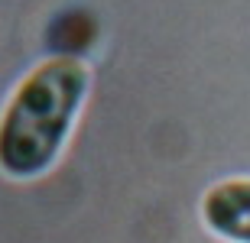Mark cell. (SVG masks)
<instances>
[{"label":"cell","instance_id":"cell-1","mask_svg":"<svg viewBox=\"0 0 250 243\" xmlns=\"http://www.w3.org/2000/svg\"><path fill=\"white\" fill-rule=\"evenodd\" d=\"M91 81V65L78 56H49L20 78L0 111L3 175L36 182L59 166L88 107Z\"/></svg>","mask_w":250,"mask_h":243},{"label":"cell","instance_id":"cell-2","mask_svg":"<svg viewBox=\"0 0 250 243\" xmlns=\"http://www.w3.org/2000/svg\"><path fill=\"white\" fill-rule=\"evenodd\" d=\"M198 221L214 240L250 243V175L211 182L198 198Z\"/></svg>","mask_w":250,"mask_h":243}]
</instances>
